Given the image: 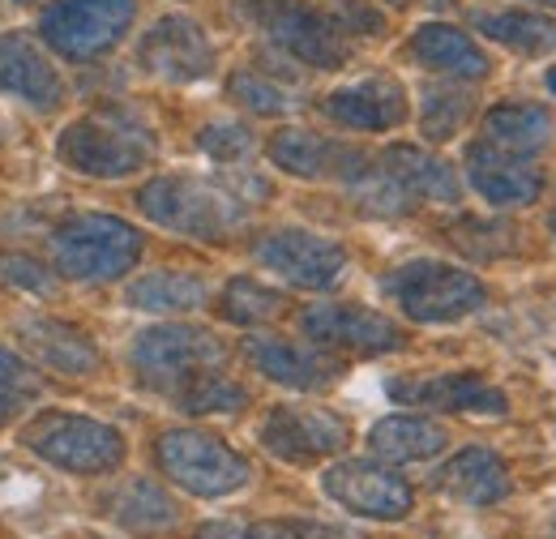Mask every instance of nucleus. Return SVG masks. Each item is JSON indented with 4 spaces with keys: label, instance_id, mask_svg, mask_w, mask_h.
<instances>
[{
    "label": "nucleus",
    "instance_id": "nucleus-17",
    "mask_svg": "<svg viewBox=\"0 0 556 539\" xmlns=\"http://www.w3.org/2000/svg\"><path fill=\"white\" fill-rule=\"evenodd\" d=\"M321 108L343 129L390 134V129H399L407 121V90L394 77H364V82H351L343 90H334Z\"/></svg>",
    "mask_w": 556,
    "mask_h": 539
},
{
    "label": "nucleus",
    "instance_id": "nucleus-8",
    "mask_svg": "<svg viewBox=\"0 0 556 539\" xmlns=\"http://www.w3.org/2000/svg\"><path fill=\"white\" fill-rule=\"evenodd\" d=\"M134 17H138V0H56L39 17V30L52 52L70 61H94L121 43Z\"/></svg>",
    "mask_w": 556,
    "mask_h": 539
},
{
    "label": "nucleus",
    "instance_id": "nucleus-3",
    "mask_svg": "<svg viewBox=\"0 0 556 539\" xmlns=\"http://www.w3.org/2000/svg\"><path fill=\"white\" fill-rule=\"evenodd\" d=\"M386 296L419 326H450L484 309L488 287L471 270L419 258L386 278Z\"/></svg>",
    "mask_w": 556,
    "mask_h": 539
},
{
    "label": "nucleus",
    "instance_id": "nucleus-7",
    "mask_svg": "<svg viewBox=\"0 0 556 539\" xmlns=\"http://www.w3.org/2000/svg\"><path fill=\"white\" fill-rule=\"evenodd\" d=\"M223 360H227V347L202 326H154L134 338L138 377L150 390H163V394H176L189 377L218 368Z\"/></svg>",
    "mask_w": 556,
    "mask_h": 539
},
{
    "label": "nucleus",
    "instance_id": "nucleus-32",
    "mask_svg": "<svg viewBox=\"0 0 556 539\" xmlns=\"http://www.w3.org/2000/svg\"><path fill=\"white\" fill-rule=\"evenodd\" d=\"M467 121H471V95L463 86H428L424 90L419 129L428 141H450Z\"/></svg>",
    "mask_w": 556,
    "mask_h": 539
},
{
    "label": "nucleus",
    "instance_id": "nucleus-36",
    "mask_svg": "<svg viewBox=\"0 0 556 539\" xmlns=\"http://www.w3.org/2000/svg\"><path fill=\"white\" fill-rule=\"evenodd\" d=\"M304 523H210L193 539H308Z\"/></svg>",
    "mask_w": 556,
    "mask_h": 539
},
{
    "label": "nucleus",
    "instance_id": "nucleus-18",
    "mask_svg": "<svg viewBox=\"0 0 556 539\" xmlns=\"http://www.w3.org/2000/svg\"><path fill=\"white\" fill-rule=\"evenodd\" d=\"M270 163L300 176V180H321V176H339V180H351L368 167V159L351 146H339V141H326L321 134H308V129H282V134L270 137Z\"/></svg>",
    "mask_w": 556,
    "mask_h": 539
},
{
    "label": "nucleus",
    "instance_id": "nucleus-11",
    "mask_svg": "<svg viewBox=\"0 0 556 539\" xmlns=\"http://www.w3.org/2000/svg\"><path fill=\"white\" fill-rule=\"evenodd\" d=\"M257 22L266 26V35L275 39L287 57H295L308 68H339L348 61V43H343V26H334L321 9L304 4V0H270L257 9Z\"/></svg>",
    "mask_w": 556,
    "mask_h": 539
},
{
    "label": "nucleus",
    "instance_id": "nucleus-6",
    "mask_svg": "<svg viewBox=\"0 0 556 539\" xmlns=\"http://www.w3.org/2000/svg\"><path fill=\"white\" fill-rule=\"evenodd\" d=\"M56 150L81 176L121 180V176H134L150 163L154 141H150V134L141 129L138 121H129L121 112H99V116L73 121L70 129L61 134Z\"/></svg>",
    "mask_w": 556,
    "mask_h": 539
},
{
    "label": "nucleus",
    "instance_id": "nucleus-23",
    "mask_svg": "<svg viewBox=\"0 0 556 539\" xmlns=\"http://www.w3.org/2000/svg\"><path fill=\"white\" fill-rule=\"evenodd\" d=\"M412 57L432 73H445V77H463V82H480L488 77V57L484 48L463 35L458 26H445V22H428L419 26L416 39H412Z\"/></svg>",
    "mask_w": 556,
    "mask_h": 539
},
{
    "label": "nucleus",
    "instance_id": "nucleus-35",
    "mask_svg": "<svg viewBox=\"0 0 556 539\" xmlns=\"http://www.w3.org/2000/svg\"><path fill=\"white\" fill-rule=\"evenodd\" d=\"M227 90H231L236 103H244V108L257 112V116H282L287 108H295V103H291V90L278 86L275 77L257 73V68H240V73H231Z\"/></svg>",
    "mask_w": 556,
    "mask_h": 539
},
{
    "label": "nucleus",
    "instance_id": "nucleus-9",
    "mask_svg": "<svg viewBox=\"0 0 556 539\" xmlns=\"http://www.w3.org/2000/svg\"><path fill=\"white\" fill-rule=\"evenodd\" d=\"M321 492L334 505H343L348 514L372 518V523H399L416 510V488L403 475L381 467V463H364V459H348V463L326 467Z\"/></svg>",
    "mask_w": 556,
    "mask_h": 539
},
{
    "label": "nucleus",
    "instance_id": "nucleus-10",
    "mask_svg": "<svg viewBox=\"0 0 556 539\" xmlns=\"http://www.w3.org/2000/svg\"><path fill=\"white\" fill-rule=\"evenodd\" d=\"M257 262L275 270L278 278H287L291 287L304 291H330L343 283L348 274V249L317 236V231H300V227H282L257 240Z\"/></svg>",
    "mask_w": 556,
    "mask_h": 539
},
{
    "label": "nucleus",
    "instance_id": "nucleus-26",
    "mask_svg": "<svg viewBox=\"0 0 556 539\" xmlns=\"http://www.w3.org/2000/svg\"><path fill=\"white\" fill-rule=\"evenodd\" d=\"M381 167L412 193V198H428V202H458L463 198V185L458 176L450 172V163H441L437 154L419 150V146H390L381 154Z\"/></svg>",
    "mask_w": 556,
    "mask_h": 539
},
{
    "label": "nucleus",
    "instance_id": "nucleus-20",
    "mask_svg": "<svg viewBox=\"0 0 556 539\" xmlns=\"http://www.w3.org/2000/svg\"><path fill=\"white\" fill-rule=\"evenodd\" d=\"M467 180L492 205H531L544 189L540 172L527 159L505 154V150H496L488 141H476L467 150Z\"/></svg>",
    "mask_w": 556,
    "mask_h": 539
},
{
    "label": "nucleus",
    "instance_id": "nucleus-33",
    "mask_svg": "<svg viewBox=\"0 0 556 539\" xmlns=\"http://www.w3.org/2000/svg\"><path fill=\"white\" fill-rule=\"evenodd\" d=\"M450 245L463 249L467 258H480V262H496L505 253L518 249V231L501 218H463L450 227Z\"/></svg>",
    "mask_w": 556,
    "mask_h": 539
},
{
    "label": "nucleus",
    "instance_id": "nucleus-4",
    "mask_svg": "<svg viewBox=\"0 0 556 539\" xmlns=\"http://www.w3.org/2000/svg\"><path fill=\"white\" fill-rule=\"evenodd\" d=\"M22 446L73 475H108L125 463V437L121 428L90 419V415H70V411H52L39 415L22 428Z\"/></svg>",
    "mask_w": 556,
    "mask_h": 539
},
{
    "label": "nucleus",
    "instance_id": "nucleus-41",
    "mask_svg": "<svg viewBox=\"0 0 556 539\" xmlns=\"http://www.w3.org/2000/svg\"><path fill=\"white\" fill-rule=\"evenodd\" d=\"M9 411H13V399H9V394H0V419H4Z\"/></svg>",
    "mask_w": 556,
    "mask_h": 539
},
{
    "label": "nucleus",
    "instance_id": "nucleus-42",
    "mask_svg": "<svg viewBox=\"0 0 556 539\" xmlns=\"http://www.w3.org/2000/svg\"><path fill=\"white\" fill-rule=\"evenodd\" d=\"M548 90L556 95V68H548Z\"/></svg>",
    "mask_w": 556,
    "mask_h": 539
},
{
    "label": "nucleus",
    "instance_id": "nucleus-14",
    "mask_svg": "<svg viewBox=\"0 0 556 539\" xmlns=\"http://www.w3.org/2000/svg\"><path fill=\"white\" fill-rule=\"evenodd\" d=\"M141 65L163 82H202L214 68V48L193 17L172 13V17H159L141 39Z\"/></svg>",
    "mask_w": 556,
    "mask_h": 539
},
{
    "label": "nucleus",
    "instance_id": "nucleus-24",
    "mask_svg": "<svg viewBox=\"0 0 556 539\" xmlns=\"http://www.w3.org/2000/svg\"><path fill=\"white\" fill-rule=\"evenodd\" d=\"M368 446L386 463H424L437 459L450 446V437L428 415H386L368 428Z\"/></svg>",
    "mask_w": 556,
    "mask_h": 539
},
{
    "label": "nucleus",
    "instance_id": "nucleus-27",
    "mask_svg": "<svg viewBox=\"0 0 556 539\" xmlns=\"http://www.w3.org/2000/svg\"><path fill=\"white\" fill-rule=\"evenodd\" d=\"M103 514L121 527H134V531H163L180 518L176 501L154 484V479H125L116 488L103 492Z\"/></svg>",
    "mask_w": 556,
    "mask_h": 539
},
{
    "label": "nucleus",
    "instance_id": "nucleus-2",
    "mask_svg": "<svg viewBox=\"0 0 556 539\" xmlns=\"http://www.w3.org/2000/svg\"><path fill=\"white\" fill-rule=\"evenodd\" d=\"M141 231L112 214H73L52 231V262L77 283H112L138 266Z\"/></svg>",
    "mask_w": 556,
    "mask_h": 539
},
{
    "label": "nucleus",
    "instance_id": "nucleus-22",
    "mask_svg": "<svg viewBox=\"0 0 556 539\" xmlns=\"http://www.w3.org/2000/svg\"><path fill=\"white\" fill-rule=\"evenodd\" d=\"M437 488L463 505H496L509 497V467L484 446H467L437 472Z\"/></svg>",
    "mask_w": 556,
    "mask_h": 539
},
{
    "label": "nucleus",
    "instance_id": "nucleus-16",
    "mask_svg": "<svg viewBox=\"0 0 556 539\" xmlns=\"http://www.w3.org/2000/svg\"><path fill=\"white\" fill-rule=\"evenodd\" d=\"M244 355L257 364V373H266L270 381L291 386V390H330L348 368L339 355L321 351L317 342L304 347L291 338H249Z\"/></svg>",
    "mask_w": 556,
    "mask_h": 539
},
{
    "label": "nucleus",
    "instance_id": "nucleus-31",
    "mask_svg": "<svg viewBox=\"0 0 556 539\" xmlns=\"http://www.w3.org/2000/svg\"><path fill=\"white\" fill-rule=\"evenodd\" d=\"M172 399L185 406L189 415H236V411L249 406V390L236 386L231 377H218L214 368H206V373L189 377Z\"/></svg>",
    "mask_w": 556,
    "mask_h": 539
},
{
    "label": "nucleus",
    "instance_id": "nucleus-21",
    "mask_svg": "<svg viewBox=\"0 0 556 539\" xmlns=\"http://www.w3.org/2000/svg\"><path fill=\"white\" fill-rule=\"evenodd\" d=\"M17 342L52 373L65 377H86L99 368V347L94 338L81 335L77 326L61 322V317H22L17 322Z\"/></svg>",
    "mask_w": 556,
    "mask_h": 539
},
{
    "label": "nucleus",
    "instance_id": "nucleus-5",
    "mask_svg": "<svg viewBox=\"0 0 556 539\" xmlns=\"http://www.w3.org/2000/svg\"><path fill=\"white\" fill-rule=\"evenodd\" d=\"M154 459L176 488H185L193 497H206V501L231 497L253 479L249 459L236 454L223 437L202 433V428H167L154 441Z\"/></svg>",
    "mask_w": 556,
    "mask_h": 539
},
{
    "label": "nucleus",
    "instance_id": "nucleus-25",
    "mask_svg": "<svg viewBox=\"0 0 556 539\" xmlns=\"http://www.w3.org/2000/svg\"><path fill=\"white\" fill-rule=\"evenodd\" d=\"M553 134V112L540 108V103H496L484 116L488 146H496L505 154H518V159H531V154L548 150Z\"/></svg>",
    "mask_w": 556,
    "mask_h": 539
},
{
    "label": "nucleus",
    "instance_id": "nucleus-45",
    "mask_svg": "<svg viewBox=\"0 0 556 539\" xmlns=\"http://www.w3.org/2000/svg\"><path fill=\"white\" fill-rule=\"evenodd\" d=\"M544 4H553V9H556V0H544Z\"/></svg>",
    "mask_w": 556,
    "mask_h": 539
},
{
    "label": "nucleus",
    "instance_id": "nucleus-40",
    "mask_svg": "<svg viewBox=\"0 0 556 539\" xmlns=\"http://www.w3.org/2000/svg\"><path fill=\"white\" fill-rule=\"evenodd\" d=\"M343 9V22H348V30H368V35H377L386 22H381V13H372L364 0H343L339 4Z\"/></svg>",
    "mask_w": 556,
    "mask_h": 539
},
{
    "label": "nucleus",
    "instance_id": "nucleus-34",
    "mask_svg": "<svg viewBox=\"0 0 556 539\" xmlns=\"http://www.w3.org/2000/svg\"><path fill=\"white\" fill-rule=\"evenodd\" d=\"M348 185H351V198L364 205L368 214H386V218H390V214H407L412 202H416V198H412L386 167L372 172V163H368L359 176H351Z\"/></svg>",
    "mask_w": 556,
    "mask_h": 539
},
{
    "label": "nucleus",
    "instance_id": "nucleus-15",
    "mask_svg": "<svg viewBox=\"0 0 556 539\" xmlns=\"http://www.w3.org/2000/svg\"><path fill=\"white\" fill-rule=\"evenodd\" d=\"M390 399L424 411H458V415H505V394L488 386L480 373H445V377H394Z\"/></svg>",
    "mask_w": 556,
    "mask_h": 539
},
{
    "label": "nucleus",
    "instance_id": "nucleus-28",
    "mask_svg": "<svg viewBox=\"0 0 556 539\" xmlns=\"http://www.w3.org/2000/svg\"><path fill=\"white\" fill-rule=\"evenodd\" d=\"M210 300L206 278L185 270H154L129 283V309L138 313H193Z\"/></svg>",
    "mask_w": 556,
    "mask_h": 539
},
{
    "label": "nucleus",
    "instance_id": "nucleus-19",
    "mask_svg": "<svg viewBox=\"0 0 556 539\" xmlns=\"http://www.w3.org/2000/svg\"><path fill=\"white\" fill-rule=\"evenodd\" d=\"M0 90L26 99L30 108H61L65 82L30 35H0Z\"/></svg>",
    "mask_w": 556,
    "mask_h": 539
},
{
    "label": "nucleus",
    "instance_id": "nucleus-12",
    "mask_svg": "<svg viewBox=\"0 0 556 539\" xmlns=\"http://www.w3.org/2000/svg\"><path fill=\"white\" fill-rule=\"evenodd\" d=\"M348 437V424L321 406H275L262 424V446L291 467H308L326 454H339Z\"/></svg>",
    "mask_w": 556,
    "mask_h": 539
},
{
    "label": "nucleus",
    "instance_id": "nucleus-29",
    "mask_svg": "<svg viewBox=\"0 0 556 539\" xmlns=\"http://www.w3.org/2000/svg\"><path fill=\"white\" fill-rule=\"evenodd\" d=\"M476 30L488 35L492 43L522 52V57H544L556 52V22L544 13H527V9H501V13H480Z\"/></svg>",
    "mask_w": 556,
    "mask_h": 539
},
{
    "label": "nucleus",
    "instance_id": "nucleus-46",
    "mask_svg": "<svg viewBox=\"0 0 556 539\" xmlns=\"http://www.w3.org/2000/svg\"><path fill=\"white\" fill-rule=\"evenodd\" d=\"M390 4H403V0H390Z\"/></svg>",
    "mask_w": 556,
    "mask_h": 539
},
{
    "label": "nucleus",
    "instance_id": "nucleus-1",
    "mask_svg": "<svg viewBox=\"0 0 556 539\" xmlns=\"http://www.w3.org/2000/svg\"><path fill=\"white\" fill-rule=\"evenodd\" d=\"M138 205L159 227L189 240H206V245H223L249 218V198H240L218 180H198V176H159L141 185Z\"/></svg>",
    "mask_w": 556,
    "mask_h": 539
},
{
    "label": "nucleus",
    "instance_id": "nucleus-38",
    "mask_svg": "<svg viewBox=\"0 0 556 539\" xmlns=\"http://www.w3.org/2000/svg\"><path fill=\"white\" fill-rule=\"evenodd\" d=\"M0 283H9V287H17V291H35V296H48L52 291V270L39 266L35 258H26V253H4L0 258Z\"/></svg>",
    "mask_w": 556,
    "mask_h": 539
},
{
    "label": "nucleus",
    "instance_id": "nucleus-30",
    "mask_svg": "<svg viewBox=\"0 0 556 539\" xmlns=\"http://www.w3.org/2000/svg\"><path fill=\"white\" fill-rule=\"evenodd\" d=\"M282 309H287V296L275 291V287H266V283H257V278H249V274L231 278L223 300H218V313L227 322H236V326H266V322H275Z\"/></svg>",
    "mask_w": 556,
    "mask_h": 539
},
{
    "label": "nucleus",
    "instance_id": "nucleus-44",
    "mask_svg": "<svg viewBox=\"0 0 556 539\" xmlns=\"http://www.w3.org/2000/svg\"><path fill=\"white\" fill-rule=\"evenodd\" d=\"M553 236H556V210H553Z\"/></svg>",
    "mask_w": 556,
    "mask_h": 539
},
{
    "label": "nucleus",
    "instance_id": "nucleus-43",
    "mask_svg": "<svg viewBox=\"0 0 556 539\" xmlns=\"http://www.w3.org/2000/svg\"><path fill=\"white\" fill-rule=\"evenodd\" d=\"M428 4H454V0H428Z\"/></svg>",
    "mask_w": 556,
    "mask_h": 539
},
{
    "label": "nucleus",
    "instance_id": "nucleus-13",
    "mask_svg": "<svg viewBox=\"0 0 556 539\" xmlns=\"http://www.w3.org/2000/svg\"><path fill=\"white\" fill-rule=\"evenodd\" d=\"M304 335L321 351H351V355H386L399 351L407 335L377 309L364 304H317L300 317Z\"/></svg>",
    "mask_w": 556,
    "mask_h": 539
},
{
    "label": "nucleus",
    "instance_id": "nucleus-39",
    "mask_svg": "<svg viewBox=\"0 0 556 539\" xmlns=\"http://www.w3.org/2000/svg\"><path fill=\"white\" fill-rule=\"evenodd\" d=\"M0 386L4 390H30L35 386V368L9 347H0Z\"/></svg>",
    "mask_w": 556,
    "mask_h": 539
},
{
    "label": "nucleus",
    "instance_id": "nucleus-37",
    "mask_svg": "<svg viewBox=\"0 0 556 539\" xmlns=\"http://www.w3.org/2000/svg\"><path fill=\"white\" fill-rule=\"evenodd\" d=\"M198 146L206 150L210 159L218 163H231V159H244L253 150V134L244 125H231V121H214L198 134Z\"/></svg>",
    "mask_w": 556,
    "mask_h": 539
}]
</instances>
